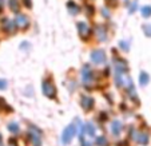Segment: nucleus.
Wrapping results in <instances>:
<instances>
[{
  "instance_id": "4468645a",
  "label": "nucleus",
  "mask_w": 151,
  "mask_h": 146,
  "mask_svg": "<svg viewBox=\"0 0 151 146\" xmlns=\"http://www.w3.org/2000/svg\"><path fill=\"white\" fill-rule=\"evenodd\" d=\"M67 8H68L70 14H72V15H76L78 12L80 11V8L74 3V1H68V3H67Z\"/></svg>"
},
{
  "instance_id": "39448f33",
  "label": "nucleus",
  "mask_w": 151,
  "mask_h": 146,
  "mask_svg": "<svg viewBox=\"0 0 151 146\" xmlns=\"http://www.w3.org/2000/svg\"><path fill=\"white\" fill-rule=\"evenodd\" d=\"M15 23H16V26H17V27H23V28H26V27L28 26L29 20H28V17H27L26 15H23V14H19V15H16V19H15Z\"/></svg>"
},
{
  "instance_id": "6ab92c4d",
  "label": "nucleus",
  "mask_w": 151,
  "mask_h": 146,
  "mask_svg": "<svg viewBox=\"0 0 151 146\" xmlns=\"http://www.w3.org/2000/svg\"><path fill=\"white\" fill-rule=\"evenodd\" d=\"M142 15L145 17H148V16H151V7L150 6H146V7H143L142 8Z\"/></svg>"
},
{
  "instance_id": "1a4fd4ad",
  "label": "nucleus",
  "mask_w": 151,
  "mask_h": 146,
  "mask_svg": "<svg viewBox=\"0 0 151 146\" xmlns=\"http://www.w3.org/2000/svg\"><path fill=\"white\" fill-rule=\"evenodd\" d=\"M3 28L6 30L7 32L14 34L15 30H16V23H15V22H12V20H9V19H4L3 20Z\"/></svg>"
},
{
  "instance_id": "dca6fc26",
  "label": "nucleus",
  "mask_w": 151,
  "mask_h": 146,
  "mask_svg": "<svg viewBox=\"0 0 151 146\" xmlns=\"http://www.w3.org/2000/svg\"><path fill=\"white\" fill-rule=\"evenodd\" d=\"M8 130L11 133H14V134H17V133H19V125H17L16 122H11L8 125Z\"/></svg>"
},
{
  "instance_id": "20e7f679",
  "label": "nucleus",
  "mask_w": 151,
  "mask_h": 146,
  "mask_svg": "<svg viewBox=\"0 0 151 146\" xmlns=\"http://www.w3.org/2000/svg\"><path fill=\"white\" fill-rule=\"evenodd\" d=\"M82 78H83V82H84L86 85H90V83H92V80H94L92 70H91V67H90L88 64H86V66L83 67V70H82Z\"/></svg>"
},
{
  "instance_id": "412c9836",
  "label": "nucleus",
  "mask_w": 151,
  "mask_h": 146,
  "mask_svg": "<svg viewBox=\"0 0 151 146\" xmlns=\"http://www.w3.org/2000/svg\"><path fill=\"white\" fill-rule=\"evenodd\" d=\"M143 31L146 32L147 36H151V26L150 24H145V26H143Z\"/></svg>"
},
{
  "instance_id": "5701e85b",
  "label": "nucleus",
  "mask_w": 151,
  "mask_h": 146,
  "mask_svg": "<svg viewBox=\"0 0 151 146\" xmlns=\"http://www.w3.org/2000/svg\"><path fill=\"white\" fill-rule=\"evenodd\" d=\"M3 7H4V0H0V12L3 11Z\"/></svg>"
},
{
  "instance_id": "f8f14e48",
  "label": "nucleus",
  "mask_w": 151,
  "mask_h": 146,
  "mask_svg": "<svg viewBox=\"0 0 151 146\" xmlns=\"http://www.w3.org/2000/svg\"><path fill=\"white\" fill-rule=\"evenodd\" d=\"M83 134H87L88 137H94V133H95V129L92 126L91 123H86L84 126H83Z\"/></svg>"
},
{
  "instance_id": "f3484780",
  "label": "nucleus",
  "mask_w": 151,
  "mask_h": 146,
  "mask_svg": "<svg viewBox=\"0 0 151 146\" xmlns=\"http://www.w3.org/2000/svg\"><path fill=\"white\" fill-rule=\"evenodd\" d=\"M96 34H98V36H99V40H104L106 39V31H104L103 27H98Z\"/></svg>"
},
{
  "instance_id": "393cba45",
  "label": "nucleus",
  "mask_w": 151,
  "mask_h": 146,
  "mask_svg": "<svg viewBox=\"0 0 151 146\" xmlns=\"http://www.w3.org/2000/svg\"><path fill=\"white\" fill-rule=\"evenodd\" d=\"M103 14H104V16H109V11H106V9H103Z\"/></svg>"
},
{
  "instance_id": "aec40b11",
  "label": "nucleus",
  "mask_w": 151,
  "mask_h": 146,
  "mask_svg": "<svg viewBox=\"0 0 151 146\" xmlns=\"http://www.w3.org/2000/svg\"><path fill=\"white\" fill-rule=\"evenodd\" d=\"M96 143L99 146H107V138L104 137H98L96 138Z\"/></svg>"
},
{
  "instance_id": "9b49d317",
  "label": "nucleus",
  "mask_w": 151,
  "mask_h": 146,
  "mask_svg": "<svg viewBox=\"0 0 151 146\" xmlns=\"http://www.w3.org/2000/svg\"><path fill=\"white\" fill-rule=\"evenodd\" d=\"M111 129H112V133H114L115 135L120 134V132H122V129H123L122 122H119V121H114L112 125H111Z\"/></svg>"
},
{
  "instance_id": "6e6552de",
  "label": "nucleus",
  "mask_w": 151,
  "mask_h": 146,
  "mask_svg": "<svg viewBox=\"0 0 151 146\" xmlns=\"http://www.w3.org/2000/svg\"><path fill=\"white\" fill-rule=\"evenodd\" d=\"M78 31H79V35L82 38H88L90 32H91L88 24H86V23H78Z\"/></svg>"
},
{
  "instance_id": "9d476101",
  "label": "nucleus",
  "mask_w": 151,
  "mask_h": 146,
  "mask_svg": "<svg viewBox=\"0 0 151 146\" xmlns=\"http://www.w3.org/2000/svg\"><path fill=\"white\" fill-rule=\"evenodd\" d=\"M82 107L84 110H91L94 107V99L90 97H83L82 98Z\"/></svg>"
},
{
  "instance_id": "b1692460",
  "label": "nucleus",
  "mask_w": 151,
  "mask_h": 146,
  "mask_svg": "<svg viewBox=\"0 0 151 146\" xmlns=\"http://www.w3.org/2000/svg\"><path fill=\"white\" fill-rule=\"evenodd\" d=\"M120 46H122V48H123V50H128L127 44H126V43H123V42H122V43H120Z\"/></svg>"
},
{
  "instance_id": "a878e982",
  "label": "nucleus",
  "mask_w": 151,
  "mask_h": 146,
  "mask_svg": "<svg viewBox=\"0 0 151 146\" xmlns=\"http://www.w3.org/2000/svg\"><path fill=\"white\" fill-rule=\"evenodd\" d=\"M0 146H1V137H0Z\"/></svg>"
},
{
  "instance_id": "7ed1b4c3",
  "label": "nucleus",
  "mask_w": 151,
  "mask_h": 146,
  "mask_svg": "<svg viewBox=\"0 0 151 146\" xmlns=\"http://www.w3.org/2000/svg\"><path fill=\"white\" fill-rule=\"evenodd\" d=\"M91 60L95 64H102L106 60V52L103 50H95L91 54Z\"/></svg>"
},
{
  "instance_id": "a211bd4d",
  "label": "nucleus",
  "mask_w": 151,
  "mask_h": 146,
  "mask_svg": "<svg viewBox=\"0 0 151 146\" xmlns=\"http://www.w3.org/2000/svg\"><path fill=\"white\" fill-rule=\"evenodd\" d=\"M9 7H11V9L14 12H16L19 9V1L17 0H9Z\"/></svg>"
},
{
  "instance_id": "0eeeda50",
  "label": "nucleus",
  "mask_w": 151,
  "mask_h": 146,
  "mask_svg": "<svg viewBox=\"0 0 151 146\" xmlns=\"http://www.w3.org/2000/svg\"><path fill=\"white\" fill-rule=\"evenodd\" d=\"M115 67H116V74H120V75L123 72H127V70H128L127 63L122 59H118V60L115 59Z\"/></svg>"
},
{
  "instance_id": "f03ea898",
  "label": "nucleus",
  "mask_w": 151,
  "mask_h": 146,
  "mask_svg": "<svg viewBox=\"0 0 151 146\" xmlns=\"http://www.w3.org/2000/svg\"><path fill=\"white\" fill-rule=\"evenodd\" d=\"M42 89H43L44 95H46V97H48V98H54L55 94H56L55 86L52 85V83H50L48 80H44V82L42 83Z\"/></svg>"
},
{
  "instance_id": "4be33fe9",
  "label": "nucleus",
  "mask_w": 151,
  "mask_h": 146,
  "mask_svg": "<svg viewBox=\"0 0 151 146\" xmlns=\"http://www.w3.org/2000/svg\"><path fill=\"white\" fill-rule=\"evenodd\" d=\"M7 87V82L4 79H0V90H4Z\"/></svg>"
},
{
  "instance_id": "423d86ee",
  "label": "nucleus",
  "mask_w": 151,
  "mask_h": 146,
  "mask_svg": "<svg viewBox=\"0 0 151 146\" xmlns=\"http://www.w3.org/2000/svg\"><path fill=\"white\" fill-rule=\"evenodd\" d=\"M29 135H31V138H32V143H34L35 146H39L40 145V132L39 130L32 126L31 129H29Z\"/></svg>"
},
{
  "instance_id": "2eb2a0df",
  "label": "nucleus",
  "mask_w": 151,
  "mask_h": 146,
  "mask_svg": "<svg viewBox=\"0 0 151 146\" xmlns=\"http://www.w3.org/2000/svg\"><path fill=\"white\" fill-rule=\"evenodd\" d=\"M148 79H150V78H148V75L146 74V72H140V75H139V82H140V85H142V86H146V85H147V83H148Z\"/></svg>"
},
{
  "instance_id": "ddd939ff",
  "label": "nucleus",
  "mask_w": 151,
  "mask_h": 146,
  "mask_svg": "<svg viewBox=\"0 0 151 146\" xmlns=\"http://www.w3.org/2000/svg\"><path fill=\"white\" fill-rule=\"evenodd\" d=\"M137 141L138 143H140V145H147L148 142V134L147 133H139L137 137Z\"/></svg>"
},
{
  "instance_id": "f257e3e1",
  "label": "nucleus",
  "mask_w": 151,
  "mask_h": 146,
  "mask_svg": "<svg viewBox=\"0 0 151 146\" xmlns=\"http://www.w3.org/2000/svg\"><path fill=\"white\" fill-rule=\"evenodd\" d=\"M75 134H76V125L75 123H71L70 126H67L66 129H64V132H63L62 134V142L63 143H70L71 142V139L75 137Z\"/></svg>"
}]
</instances>
